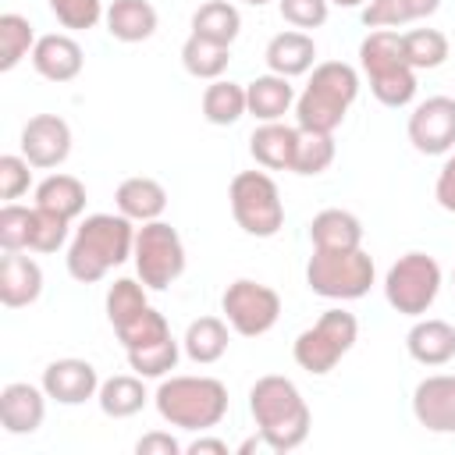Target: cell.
I'll return each mask as SVG.
<instances>
[{"mask_svg":"<svg viewBox=\"0 0 455 455\" xmlns=\"http://www.w3.org/2000/svg\"><path fill=\"white\" fill-rule=\"evenodd\" d=\"M281 7V18L291 25V28H320L327 21V11H331V0H277Z\"/></svg>","mask_w":455,"mask_h":455,"instance_id":"cell-42","label":"cell"},{"mask_svg":"<svg viewBox=\"0 0 455 455\" xmlns=\"http://www.w3.org/2000/svg\"><path fill=\"white\" fill-rule=\"evenodd\" d=\"M331 4H338V7H359V4H366V0H331Z\"/></svg>","mask_w":455,"mask_h":455,"instance_id":"cell-48","label":"cell"},{"mask_svg":"<svg viewBox=\"0 0 455 455\" xmlns=\"http://www.w3.org/2000/svg\"><path fill=\"white\" fill-rule=\"evenodd\" d=\"M128 366L139 377H167L178 366V341L174 338H160L153 345L128 348Z\"/></svg>","mask_w":455,"mask_h":455,"instance_id":"cell-37","label":"cell"},{"mask_svg":"<svg viewBox=\"0 0 455 455\" xmlns=\"http://www.w3.org/2000/svg\"><path fill=\"white\" fill-rule=\"evenodd\" d=\"M71 153V128L57 114H36L21 128V156L32 167H60Z\"/></svg>","mask_w":455,"mask_h":455,"instance_id":"cell-13","label":"cell"},{"mask_svg":"<svg viewBox=\"0 0 455 455\" xmlns=\"http://www.w3.org/2000/svg\"><path fill=\"white\" fill-rule=\"evenodd\" d=\"M181 64L192 78L217 82L231 64V46H220V43L203 39V36H188L181 46Z\"/></svg>","mask_w":455,"mask_h":455,"instance_id":"cell-29","label":"cell"},{"mask_svg":"<svg viewBox=\"0 0 455 455\" xmlns=\"http://www.w3.org/2000/svg\"><path fill=\"white\" fill-rule=\"evenodd\" d=\"M238 28H242L238 7L228 4V0H206V4L192 14V36L213 39V43H220V46H231V43L238 39Z\"/></svg>","mask_w":455,"mask_h":455,"instance_id":"cell-28","label":"cell"},{"mask_svg":"<svg viewBox=\"0 0 455 455\" xmlns=\"http://www.w3.org/2000/svg\"><path fill=\"white\" fill-rule=\"evenodd\" d=\"M68 217L53 213V210H43V206H32V238H28V249L36 252H57L64 242H68Z\"/></svg>","mask_w":455,"mask_h":455,"instance_id":"cell-38","label":"cell"},{"mask_svg":"<svg viewBox=\"0 0 455 455\" xmlns=\"http://www.w3.org/2000/svg\"><path fill=\"white\" fill-rule=\"evenodd\" d=\"M117 338H121L124 352H128V348H142V345H153V341H160V338H171V323H167V316H164L160 309L146 306L142 313H135L128 323L117 327Z\"/></svg>","mask_w":455,"mask_h":455,"instance_id":"cell-36","label":"cell"},{"mask_svg":"<svg viewBox=\"0 0 455 455\" xmlns=\"http://www.w3.org/2000/svg\"><path fill=\"white\" fill-rule=\"evenodd\" d=\"M306 284L323 299H363L373 284V259L359 249H313L306 263Z\"/></svg>","mask_w":455,"mask_h":455,"instance_id":"cell-6","label":"cell"},{"mask_svg":"<svg viewBox=\"0 0 455 455\" xmlns=\"http://www.w3.org/2000/svg\"><path fill=\"white\" fill-rule=\"evenodd\" d=\"M441 291V267L427 252H405L384 277V299L402 316H423Z\"/></svg>","mask_w":455,"mask_h":455,"instance_id":"cell-9","label":"cell"},{"mask_svg":"<svg viewBox=\"0 0 455 455\" xmlns=\"http://www.w3.org/2000/svg\"><path fill=\"white\" fill-rule=\"evenodd\" d=\"M316 60V43L313 36H306L302 28H288V32H277L270 43H267V68L274 75H284V78H295V75H306Z\"/></svg>","mask_w":455,"mask_h":455,"instance_id":"cell-21","label":"cell"},{"mask_svg":"<svg viewBox=\"0 0 455 455\" xmlns=\"http://www.w3.org/2000/svg\"><path fill=\"white\" fill-rule=\"evenodd\" d=\"M36 46V32H32V21L7 11L0 14V71H11L18 68Z\"/></svg>","mask_w":455,"mask_h":455,"instance_id":"cell-33","label":"cell"},{"mask_svg":"<svg viewBox=\"0 0 455 455\" xmlns=\"http://www.w3.org/2000/svg\"><path fill=\"white\" fill-rule=\"evenodd\" d=\"M313 249H359L363 245V224L348 210H320L309 224Z\"/></svg>","mask_w":455,"mask_h":455,"instance_id":"cell-25","label":"cell"},{"mask_svg":"<svg viewBox=\"0 0 455 455\" xmlns=\"http://www.w3.org/2000/svg\"><path fill=\"white\" fill-rule=\"evenodd\" d=\"M235 224L252 238H274L284 224V203L277 181L267 171H242L231 178L228 188Z\"/></svg>","mask_w":455,"mask_h":455,"instance_id":"cell-7","label":"cell"},{"mask_svg":"<svg viewBox=\"0 0 455 455\" xmlns=\"http://www.w3.org/2000/svg\"><path fill=\"white\" fill-rule=\"evenodd\" d=\"M363 25H366V28H398V25H405L398 0H366V7H363Z\"/></svg>","mask_w":455,"mask_h":455,"instance_id":"cell-43","label":"cell"},{"mask_svg":"<svg viewBox=\"0 0 455 455\" xmlns=\"http://www.w3.org/2000/svg\"><path fill=\"white\" fill-rule=\"evenodd\" d=\"M398 7H402V21L409 25V21L430 18V14L441 7V0H398Z\"/></svg>","mask_w":455,"mask_h":455,"instance_id":"cell-46","label":"cell"},{"mask_svg":"<svg viewBox=\"0 0 455 455\" xmlns=\"http://www.w3.org/2000/svg\"><path fill=\"white\" fill-rule=\"evenodd\" d=\"M409 142L427 156L448 153L455 146V100L430 96L416 103V110L409 114Z\"/></svg>","mask_w":455,"mask_h":455,"instance_id":"cell-12","label":"cell"},{"mask_svg":"<svg viewBox=\"0 0 455 455\" xmlns=\"http://www.w3.org/2000/svg\"><path fill=\"white\" fill-rule=\"evenodd\" d=\"M178 451H181V444L164 430H149L135 444V455H178Z\"/></svg>","mask_w":455,"mask_h":455,"instance_id":"cell-44","label":"cell"},{"mask_svg":"<svg viewBox=\"0 0 455 455\" xmlns=\"http://www.w3.org/2000/svg\"><path fill=\"white\" fill-rule=\"evenodd\" d=\"M242 114H249L245 85L224 82V78H217V82L206 85V92H203V117H206L210 124L228 128V124H235Z\"/></svg>","mask_w":455,"mask_h":455,"instance_id":"cell-32","label":"cell"},{"mask_svg":"<svg viewBox=\"0 0 455 455\" xmlns=\"http://www.w3.org/2000/svg\"><path fill=\"white\" fill-rule=\"evenodd\" d=\"M220 309L231 323L235 334L242 338H259L267 334L277 316H281V295L270 284H259L252 277H238L224 288L220 295Z\"/></svg>","mask_w":455,"mask_h":455,"instance_id":"cell-11","label":"cell"},{"mask_svg":"<svg viewBox=\"0 0 455 455\" xmlns=\"http://www.w3.org/2000/svg\"><path fill=\"white\" fill-rule=\"evenodd\" d=\"M135 249V228L124 213H92L78 224L68 245V274L82 284L107 277Z\"/></svg>","mask_w":455,"mask_h":455,"instance_id":"cell-2","label":"cell"},{"mask_svg":"<svg viewBox=\"0 0 455 455\" xmlns=\"http://www.w3.org/2000/svg\"><path fill=\"white\" fill-rule=\"evenodd\" d=\"M412 416L434 434H455V373H437L416 384Z\"/></svg>","mask_w":455,"mask_h":455,"instance_id":"cell-14","label":"cell"},{"mask_svg":"<svg viewBox=\"0 0 455 455\" xmlns=\"http://www.w3.org/2000/svg\"><path fill=\"white\" fill-rule=\"evenodd\" d=\"M28 167L32 164L25 156H14V153L0 156V199L4 203H14V199H21L28 192V185H32V171Z\"/></svg>","mask_w":455,"mask_h":455,"instance_id":"cell-41","label":"cell"},{"mask_svg":"<svg viewBox=\"0 0 455 455\" xmlns=\"http://www.w3.org/2000/svg\"><path fill=\"white\" fill-rule=\"evenodd\" d=\"M103 18L107 32L121 43H142L156 32V7L149 0H114Z\"/></svg>","mask_w":455,"mask_h":455,"instance_id":"cell-23","label":"cell"},{"mask_svg":"<svg viewBox=\"0 0 455 455\" xmlns=\"http://www.w3.org/2000/svg\"><path fill=\"white\" fill-rule=\"evenodd\" d=\"M46 391L25 380H14L0 391V423L7 434H36L46 416Z\"/></svg>","mask_w":455,"mask_h":455,"instance_id":"cell-16","label":"cell"},{"mask_svg":"<svg viewBox=\"0 0 455 455\" xmlns=\"http://www.w3.org/2000/svg\"><path fill=\"white\" fill-rule=\"evenodd\" d=\"M181 345H185V355L192 363L210 366L228 352V323L220 316H199V320L188 323Z\"/></svg>","mask_w":455,"mask_h":455,"instance_id":"cell-27","label":"cell"},{"mask_svg":"<svg viewBox=\"0 0 455 455\" xmlns=\"http://www.w3.org/2000/svg\"><path fill=\"white\" fill-rule=\"evenodd\" d=\"M43 391L60 405H82V402L96 398L100 373L85 359H53L43 370Z\"/></svg>","mask_w":455,"mask_h":455,"instance_id":"cell-15","label":"cell"},{"mask_svg":"<svg viewBox=\"0 0 455 455\" xmlns=\"http://www.w3.org/2000/svg\"><path fill=\"white\" fill-rule=\"evenodd\" d=\"M451 284H455V274H451Z\"/></svg>","mask_w":455,"mask_h":455,"instance_id":"cell-50","label":"cell"},{"mask_svg":"<svg viewBox=\"0 0 455 455\" xmlns=\"http://www.w3.org/2000/svg\"><path fill=\"white\" fill-rule=\"evenodd\" d=\"M245 103H249V114L256 121H281L288 114V107L295 103V89L288 85L284 75H259L245 85Z\"/></svg>","mask_w":455,"mask_h":455,"instance_id":"cell-24","label":"cell"},{"mask_svg":"<svg viewBox=\"0 0 455 455\" xmlns=\"http://www.w3.org/2000/svg\"><path fill=\"white\" fill-rule=\"evenodd\" d=\"M295 139H299V124L291 128V124H281V121H263L249 139V153L267 171H291Z\"/></svg>","mask_w":455,"mask_h":455,"instance_id":"cell-20","label":"cell"},{"mask_svg":"<svg viewBox=\"0 0 455 455\" xmlns=\"http://www.w3.org/2000/svg\"><path fill=\"white\" fill-rule=\"evenodd\" d=\"M188 455H228V444L220 437H196L188 448Z\"/></svg>","mask_w":455,"mask_h":455,"instance_id":"cell-47","label":"cell"},{"mask_svg":"<svg viewBox=\"0 0 455 455\" xmlns=\"http://www.w3.org/2000/svg\"><path fill=\"white\" fill-rule=\"evenodd\" d=\"M355 338H359V323H355L352 313H345V309H323L320 320L295 338L291 355H295V363L306 373L323 377V373H331L341 363V355L352 352Z\"/></svg>","mask_w":455,"mask_h":455,"instance_id":"cell-8","label":"cell"},{"mask_svg":"<svg viewBox=\"0 0 455 455\" xmlns=\"http://www.w3.org/2000/svg\"><path fill=\"white\" fill-rule=\"evenodd\" d=\"M82 64H85L82 46L71 36H64V32L39 36L36 46H32V68L46 82H71V78L82 75Z\"/></svg>","mask_w":455,"mask_h":455,"instance_id":"cell-17","label":"cell"},{"mask_svg":"<svg viewBox=\"0 0 455 455\" xmlns=\"http://www.w3.org/2000/svg\"><path fill=\"white\" fill-rule=\"evenodd\" d=\"M50 4V11L57 14V21L64 25V28H75V32H82V28H92L107 11H103V0H46Z\"/></svg>","mask_w":455,"mask_h":455,"instance_id":"cell-40","label":"cell"},{"mask_svg":"<svg viewBox=\"0 0 455 455\" xmlns=\"http://www.w3.org/2000/svg\"><path fill=\"white\" fill-rule=\"evenodd\" d=\"M405 348L419 366H444L455 359V327L448 320H416Z\"/></svg>","mask_w":455,"mask_h":455,"instance_id":"cell-19","label":"cell"},{"mask_svg":"<svg viewBox=\"0 0 455 455\" xmlns=\"http://www.w3.org/2000/svg\"><path fill=\"white\" fill-rule=\"evenodd\" d=\"M43 291V270L36 259L21 256V252H7L0 259V302L7 309H21L32 306Z\"/></svg>","mask_w":455,"mask_h":455,"instance_id":"cell-18","label":"cell"},{"mask_svg":"<svg viewBox=\"0 0 455 455\" xmlns=\"http://www.w3.org/2000/svg\"><path fill=\"white\" fill-rule=\"evenodd\" d=\"M249 412L256 419L259 437L267 441V451H295L313 427V412L302 398V391L288 377H259L249 391Z\"/></svg>","mask_w":455,"mask_h":455,"instance_id":"cell-1","label":"cell"},{"mask_svg":"<svg viewBox=\"0 0 455 455\" xmlns=\"http://www.w3.org/2000/svg\"><path fill=\"white\" fill-rule=\"evenodd\" d=\"M434 199L441 203V210L455 213V156L444 160V167L437 174V185H434Z\"/></svg>","mask_w":455,"mask_h":455,"instance_id":"cell-45","label":"cell"},{"mask_svg":"<svg viewBox=\"0 0 455 455\" xmlns=\"http://www.w3.org/2000/svg\"><path fill=\"white\" fill-rule=\"evenodd\" d=\"M149 302H146V284L142 281H132V277H117L110 288H107V320L110 327L117 331L121 323H128L135 313H142Z\"/></svg>","mask_w":455,"mask_h":455,"instance_id":"cell-35","label":"cell"},{"mask_svg":"<svg viewBox=\"0 0 455 455\" xmlns=\"http://www.w3.org/2000/svg\"><path fill=\"white\" fill-rule=\"evenodd\" d=\"M36 206L53 210L68 220H75L85 210V185L75 174H50L46 181H39L36 188Z\"/></svg>","mask_w":455,"mask_h":455,"instance_id":"cell-30","label":"cell"},{"mask_svg":"<svg viewBox=\"0 0 455 455\" xmlns=\"http://www.w3.org/2000/svg\"><path fill=\"white\" fill-rule=\"evenodd\" d=\"M156 412L181 430H210L228 412V387L217 377H167L156 395Z\"/></svg>","mask_w":455,"mask_h":455,"instance_id":"cell-4","label":"cell"},{"mask_svg":"<svg viewBox=\"0 0 455 455\" xmlns=\"http://www.w3.org/2000/svg\"><path fill=\"white\" fill-rule=\"evenodd\" d=\"M245 4H252V7H263V4H270V0H245Z\"/></svg>","mask_w":455,"mask_h":455,"instance_id":"cell-49","label":"cell"},{"mask_svg":"<svg viewBox=\"0 0 455 455\" xmlns=\"http://www.w3.org/2000/svg\"><path fill=\"white\" fill-rule=\"evenodd\" d=\"M448 36L437 28H412L402 32V57L412 71H434L448 60Z\"/></svg>","mask_w":455,"mask_h":455,"instance_id":"cell-31","label":"cell"},{"mask_svg":"<svg viewBox=\"0 0 455 455\" xmlns=\"http://www.w3.org/2000/svg\"><path fill=\"white\" fill-rule=\"evenodd\" d=\"M114 203L117 213H124L128 220H160V213L167 210V188L156 178H124Z\"/></svg>","mask_w":455,"mask_h":455,"instance_id":"cell-22","label":"cell"},{"mask_svg":"<svg viewBox=\"0 0 455 455\" xmlns=\"http://www.w3.org/2000/svg\"><path fill=\"white\" fill-rule=\"evenodd\" d=\"M359 64L370 78V92L384 107H405L416 96V71L402 57L398 28H373L359 43Z\"/></svg>","mask_w":455,"mask_h":455,"instance_id":"cell-5","label":"cell"},{"mask_svg":"<svg viewBox=\"0 0 455 455\" xmlns=\"http://www.w3.org/2000/svg\"><path fill=\"white\" fill-rule=\"evenodd\" d=\"M146 398H149V395H146L139 373H117V377L103 380L100 391H96V402H100L103 416H110V419H128V416H135V412L146 405Z\"/></svg>","mask_w":455,"mask_h":455,"instance_id":"cell-26","label":"cell"},{"mask_svg":"<svg viewBox=\"0 0 455 455\" xmlns=\"http://www.w3.org/2000/svg\"><path fill=\"white\" fill-rule=\"evenodd\" d=\"M139 281L149 291H164L167 284H174L185 270V245L181 235L167 224V220H146L135 231V249H132Z\"/></svg>","mask_w":455,"mask_h":455,"instance_id":"cell-10","label":"cell"},{"mask_svg":"<svg viewBox=\"0 0 455 455\" xmlns=\"http://www.w3.org/2000/svg\"><path fill=\"white\" fill-rule=\"evenodd\" d=\"M28 238H32V210L18 203H4L0 206V249L21 252L28 249Z\"/></svg>","mask_w":455,"mask_h":455,"instance_id":"cell-39","label":"cell"},{"mask_svg":"<svg viewBox=\"0 0 455 455\" xmlns=\"http://www.w3.org/2000/svg\"><path fill=\"white\" fill-rule=\"evenodd\" d=\"M355 96H359L355 68L345 64V60H323V64L313 68L309 85L302 89V96H295V124L306 128V132L334 135V128L345 121Z\"/></svg>","mask_w":455,"mask_h":455,"instance_id":"cell-3","label":"cell"},{"mask_svg":"<svg viewBox=\"0 0 455 455\" xmlns=\"http://www.w3.org/2000/svg\"><path fill=\"white\" fill-rule=\"evenodd\" d=\"M331 164H334V135L299 128L291 171H295V174H323Z\"/></svg>","mask_w":455,"mask_h":455,"instance_id":"cell-34","label":"cell"}]
</instances>
